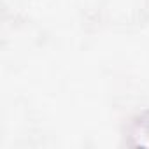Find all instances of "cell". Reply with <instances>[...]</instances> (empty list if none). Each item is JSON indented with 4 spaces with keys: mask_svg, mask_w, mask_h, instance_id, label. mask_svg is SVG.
<instances>
[{
    "mask_svg": "<svg viewBox=\"0 0 149 149\" xmlns=\"http://www.w3.org/2000/svg\"><path fill=\"white\" fill-rule=\"evenodd\" d=\"M130 137L133 139V140H132L133 146H144V147H149V119H147V118L139 119V121L132 126Z\"/></svg>",
    "mask_w": 149,
    "mask_h": 149,
    "instance_id": "obj_1",
    "label": "cell"
}]
</instances>
